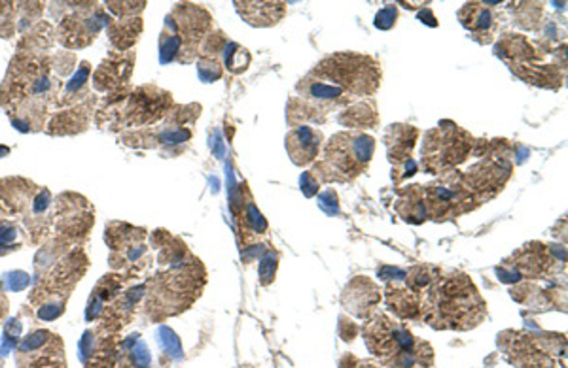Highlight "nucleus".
<instances>
[{
  "label": "nucleus",
  "instance_id": "f257e3e1",
  "mask_svg": "<svg viewBox=\"0 0 568 368\" xmlns=\"http://www.w3.org/2000/svg\"><path fill=\"white\" fill-rule=\"evenodd\" d=\"M161 265L163 270L150 279L144 305V312L154 321L188 310L201 295L205 281L197 259L177 241L169 248H161Z\"/></svg>",
  "mask_w": 568,
  "mask_h": 368
},
{
  "label": "nucleus",
  "instance_id": "9d476101",
  "mask_svg": "<svg viewBox=\"0 0 568 368\" xmlns=\"http://www.w3.org/2000/svg\"><path fill=\"white\" fill-rule=\"evenodd\" d=\"M57 210L61 215L57 232L67 241H83L93 227V210L88 201L78 197V194L67 193L59 197Z\"/></svg>",
  "mask_w": 568,
  "mask_h": 368
},
{
  "label": "nucleus",
  "instance_id": "9b49d317",
  "mask_svg": "<svg viewBox=\"0 0 568 368\" xmlns=\"http://www.w3.org/2000/svg\"><path fill=\"white\" fill-rule=\"evenodd\" d=\"M169 102V93H163L154 88H142L125 100L123 110L120 112V121L128 127L154 123L163 116Z\"/></svg>",
  "mask_w": 568,
  "mask_h": 368
},
{
  "label": "nucleus",
  "instance_id": "20e7f679",
  "mask_svg": "<svg viewBox=\"0 0 568 368\" xmlns=\"http://www.w3.org/2000/svg\"><path fill=\"white\" fill-rule=\"evenodd\" d=\"M88 255L82 248L71 250L57 263L50 265L44 274L36 276L29 302L36 308L40 321H55L65 314L67 300L78 281L88 270Z\"/></svg>",
  "mask_w": 568,
  "mask_h": 368
},
{
  "label": "nucleus",
  "instance_id": "423d86ee",
  "mask_svg": "<svg viewBox=\"0 0 568 368\" xmlns=\"http://www.w3.org/2000/svg\"><path fill=\"white\" fill-rule=\"evenodd\" d=\"M210 17L203 8L194 5H178L165 19V31L159 40L161 62L182 61V53H194L207 33Z\"/></svg>",
  "mask_w": 568,
  "mask_h": 368
},
{
  "label": "nucleus",
  "instance_id": "f8f14e48",
  "mask_svg": "<svg viewBox=\"0 0 568 368\" xmlns=\"http://www.w3.org/2000/svg\"><path fill=\"white\" fill-rule=\"evenodd\" d=\"M142 295H144L142 286L131 288L125 293H120L111 302V305H107V308L102 310L101 323L97 325V329L102 333H109V335H118L125 327V325L131 323Z\"/></svg>",
  "mask_w": 568,
  "mask_h": 368
},
{
  "label": "nucleus",
  "instance_id": "2eb2a0df",
  "mask_svg": "<svg viewBox=\"0 0 568 368\" xmlns=\"http://www.w3.org/2000/svg\"><path fill=\"white\" fill-rule=\"evenodd\" d=\"M91 112H93V106L90 102H78L76 106L71 108V110L57 112L48 123L46 131L48 135H63V137L86 131L91 119Z\"/></svg>",
  "mask_w": 568,
  "mask_h": 368
},
{
  "label": "nucleus",
  "instance_id": "6ab92c4d",
  "mask_svg": "<svg viewBox=\"0 0 568 368\" xmlns=\"http://www.w3.org/2000/svg\"><path fill=\"white\" fill-rule=\"evenodd\" d=\"M109 38L112 42V46L125 53L130 48H133L135 42L139 40L142 24L139 17H118V19H109Z\"/></svg>",
  "mask_w": 568,
  "mask_h": 368
},
{
  "label": "nucleus",
  "instance_id": "7c9ffc66",
  "mask_svg": "<svg viewBox=\"0 0 568 368\" xmlns=\"http://www.w3.org/2000/svg\"><path fill=\"white\" fill-rule=\"evenodd\" d=\"M362 368H375V366H370V364H366V366H362Z\"/></svg>",
  "mask_w": 568,
  "mask_h": 368
},
{
  "label": "nucleus",
  "instance_id": "c85d7f7f",
  "mask_svg": "<svg viewBox=\"0 0 568 368\" xmlns=\"http://www.w3.org/2000/svg\"><path fill=\"white\" fill-rule=\"evenodd\" d=\"M6 312H8V302H6V298L3 295H0V325H3V319H5Z\"/></svg>",
  "mask_w": 568,
  "mask_h": 368
},
{
  "label": "nucleus",
  "instance_id": "393cba45",
  "mask_svg": "<svg viewBox=\"0 0 568 368\" xmlns=\"http://www.w3.org/2000/svg\"><path fill=\"white\" fill-rule=\"evenodd\" d=\"M275 269H277V257L273 253H267L262 263H260V278H262V284H269V281L273 279V276H275Z\"/></svg>",
  "mask_w": 568,
  "mask_h": 368
},
{
  "label": "nucleus",
  "instance_id": "cd10ccee",
  "mask_svg": "<svg viewBox=\"0 0 568 368\" xmlns=\"http://www.w3.org/2000/svg\"><path fill=\"white\" fill-rule=\"evenodd\" d=\"M17 236V227L8 223V222H0V246H8L12 241H15Z\"/></svg>",
  "mask_w": 568,
  "mask_h": 368
},
{
  "label": "nucleus",
  "instance_id": "39448f33",
  "mask_svg": "<svg viewBox=\"0 0 568 368\" xmlns=\"http://www.w3.org/2000/svg\"><path fill=\"white\" fill-rule=\"evenodd\" d=\"M373 138L362 133H342L333 137L324 151V161L314 170L324 180L347 182L362 175L373 156Z\"/></svg>",
  "mask_w": 568,
  "mask_h": 368
},
{
  "label": "nucleus",
  "instance_id": "ddd939ff",
  "mask_svg": "<svg viewBox=\"0 0 568 368\" xmlns=\"http://www.w3.org/2000/svg\"><path fill=\"white\" fill-rule=\"evenodd\" d=\"M321 146H323V133L314 131L313 127H307V125L294 127L286 135L288 157L292 159L294 165H298V166H305L317 159L321 154Z\"/></svg>",
  "mask_w": 568,
  "mask_h": 368
},
{
  "label": "nucleus",
  "instance_id": "f03ea898",
  "mask_svg": "<svg viewBox=\"0 0 568 368\" xmlns=\"http://www.w3.org/2000/svg\"><path fill=\"white\" fill-rule=\"evenodd\" d=\"M425 317L436 329L468 331L486 317V300L468 276L453 274L438 279L430 289Z\"/></svg>",
  "mask_w": 568,
  "mask_h": 368
},
{
  "label": "nucleus",
  "instance_id": "4468645a",
  "mask_svg": "<svg viewBox=\"0 0 568 368\" xmlns=\"http://www.w3.org/2000/svg\"><path fill=\"white\" fill-rule=\"evenodd\" d=\"M133 71V55H111L101 62V67L93 74V85L99 91H118L123 83H128Z\"/></svg>",
  "mask_w": 568,
  "mask_h": 368
},
{
  "label": "nucleus",
  "instance_id": "a211bd4d",
  "mask_svg": "<svg viewBox=\"0 0 568 368\" xmlns=\"http://www.w3.org/2000/svg\"><path fill=\"white\" fill-rule=\"evenodd\" d=\"M246 24L255 27L275 25L284 15V3H236Z\"/></svg>",
  "mask_w": 568,
  "mask_h": 368
},
{
  "label": "nucleus",
  "instance_id": "412c9836",
  "mask_svg": "<svg viewBox=\"0 0 568 368\" xmlns=\"http://www.w3.org/2000/svg\"><path fill=\"white\" fill-rule=\"evenodd\" d=\"M90 74H91V67L88 62H82V67H80V71L72 76V80L67 83V88H65V99L63 100H59V104L61 106H65V104H72V97L74 95H80V91L86 88L88 85V80H90Z\"/></svg>",
  "mask_w": 568,
  "mask_h": 368
},
{
  "label": "nucleus",
  "instance_id": "dca6fc26",
  "mask_svg": "<svg viewBox=\"0 0 568 368\" xmlns=\"http://www.w3.org/2000/svg\"><path fill=\"white\" fill-rule=\"evenodd\" d=\"M123 279H128V278L114 276V274L101 278V281L95 286V289L90 297V302H88V310H86V321L88 323L97 321L101 317L102 310L107 308V305H111V302L121 293Z\"/></svg>",
  "mask_w": 568,
  "mask_h": 368
},
{
  "label": "nucleus",
  "instance_id": "f3484780",
  "mask_svg": "<svg viewBox=\"0 0 568 368\" xmlns=\"http://www.w3.org/2000/svg\"><path fill=\"white\" fill-rule=\"evenodd\" d=\"M118 368H152L150 350L139 333L120 338Z\"/></svg>",
  "mask_w": 568,
  "mask_h": 368
},
{
  "label": "nucleus",
  "instance_id": "bb28decb",
  "mask_svg": "<svg viewBox=\"0 0 568 368\" xmlns=\"http://www.w3.org/2000/svg\"><path fill=\"white\" fill-rule=\"evenodd\" d=\"M319 206H321L326 213H330V215H333V213H338V212H340V206H338V197H335V193H333V191H326V193H323V194H321Z\"/></svg>",
  "mask_w": 568,
  "mask_h": 368
},
{
  "label": "nucleus",
  "instance_id": "b1692460",
  "mask_svg": "<svg viewBox=\"0 0 568 368\" xmlns=\"http://www.w3.org/2000/svg\"><path fill=\"white\" fill-rule=\"evenodd\" d=\"M107 6L118 17H135L144 8V3H109Z\"/></svg>",
  "mask_w": 568,
  "mask_h": 368
},
{
  "label": "nucleus",
  "instance_id": "aec40b11",
  "mask_svg": "<svg viewBox=\"0 0 568 368\" xmlns=\"http://www.w3.org/2000/svg\"><path fill=\"white\" fill-rule=\"evenodd\" d=\"M514 363L519 368H555L552 359L538 350L531 340L514 342Z\"/></svg>",
  "mask_w": 568,
  "mask_h": 368
},
{
  "label": "nucleus",
  "instance_id": "1a4fd4ad",
  "mask_svg": "<svg viewBox=\"0 0 568 368\" xmlns=\"http://www.w3.org/2000/svg\"><path fill=\"white\" fill-rule=\"evenodd\" d=\"M144 236L142 229H135L128 223H109L104 241L111 248L112 269H130L140 261V257L146 253V246L142 244Z\"/></svg>",
  "mask_w": 568,
  "mask_h": 368
},
{
  "label": "nucleus",
  "instance_id": "4be33fe9",
  "mask_svg": "<svg viewBox=\"0 0 568 368\" xmlns=\"http://www.w3.org/2000/svg\"><path fill=\"white\" fill-rule=\"evenodd\" d=\"M250 62V55L246 53L245 48L237 46V44H227L226 46V64L229 71L234 72H243Z\"/></svg>",
  "mask_w": 568,
  "mask_h": 368
},
{
  "label": "nucleus",
  "instance_id": "a878e982",
  "mask_svg": "<svg viewBox=\"0 0 568 368\" xmlns=\"http://www.w3.org/2000/svg\"><path fill=\"white\" fill-rule=\"evenodd\" d=\"M396 15H398V14H396V8H394V6L383 8L381 12L377 14V17H375V27H377V29H383V31L390 29V27L394 25Z\"/></svg>",
  "mask_w": 568,
  "mask_h": 368
},
{
  "label": "nucleus",
  "instance_id": "0eeeda50",
  "mask_svg": "<svg viewBox=\"0 0 568 368\" xmlns=\"http://www.w3.org/2000/svg\"><path fill=\"white\" fill-rule=\"evenodd\" d=\"M17 368H67L65 342L48 329H34L15 348Z\"/></svg>",
  "mask_w": 568,
  "mask_h": 368
},
{
  "label": "nucleus",
  "instance_id": "5701e85b",
  "mask_svg": "<svg viewBox=\"0 0 568 368\" xmlns=\"http://www.w3.org/2000/svg\"><path fill=\"white\" fill-rule=\"evenodd\" d=\"M158 338H159V344L163 352L169 354L173 359H180L182 357V345H180V340L178 336L167 327H161L159 333H158Z\"/></svg>",
  "mask_w": 568,
  "mask_h": 368
},
{
  "label": "nucleus",
  "instance_id": "6e6552de",
  "mask_svg": "<svg viewBox=\"0 0 568 368\" xmlns=\"http://www.w3.org/2000/svg\"><path fill=\"white\" fill-rule=\"evenodd\" d=\"M109 24L102 8L97 5H76L72 14L61 21L57 38L65 48L80 50L90 46L101 33L102 25Z\"/></svg>",
  "mask_w": 568,
  "mask_h": 368
},
{
  "label": "nucleus",
  "instance_id": "c756f323",
  "mask_svg": "<svg viewBox=\"0 0 568 368\" xmlns=\"http://www.w3.org/2000/svg\"><path fill=\"white\" fill-rule=\"evenodd\" d=\"M6 156H10V147L0 146V157H6Z\"/></svg>",
  "mask_w": 568,
  "mask_h": 368
},
{
  "label": "nucleus",
  "instance_id": "7ed1b4c3",
  "mask_svg": "<svg viewBox=\"0 0 568 368\" xmlns=\"http://www.w3.org/2000/svg\"><path fill=\"white\" fill-rule=\"evenodd\" d=\"M364 340L368 350L390 368L428 366L434 361V352L427 342L387 316H375L366 323Z\"/></svg>",
  "mask_w": 568,
  "mask_h": 368
}]
</instances>
